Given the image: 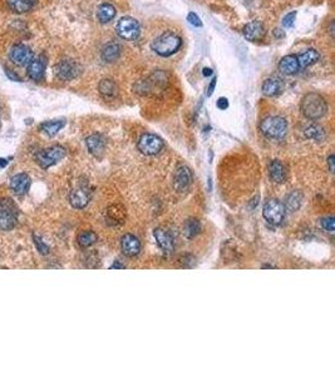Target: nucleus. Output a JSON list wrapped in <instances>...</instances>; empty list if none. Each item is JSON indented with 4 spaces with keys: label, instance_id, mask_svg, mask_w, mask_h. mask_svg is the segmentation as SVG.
<instances>
[{
    "label": "nucleus",
    "instance_id": "9",
    "mask_svg": "<svg viewBox=\"0 0 335 376\" xmlns=\"http://www.w3.org/2000/svg\"><path fill=\"white\" fill-rule=\"evenodd\" d=\"M66 148L61 146H54L51 147V148L40 150L37 154V157H35V159H37L38 165L41 168L46 170V168L52 167L56 163H58L59 160L63 159L66 157Z\"/></svg>",
    "mask_w": 335,
    "mask_h": 376
},
{
    "label": "nucleus",
    "instance_id": "4",
    "mask_svg": "<svg viewBox=\"0 0 335 376\" xmlns=\"http://www.w3.org/2000/svg\"><path fill=\"white\" fill-rule=\"evenodd\" d=\"M260 131L270 139H282L286 136L288 122L280 116H270L261 121Z\"/></svg>",
    "mask_w": 335,
    "mask_h": 376
},
{
    "label": "nucleus",
    "instance_id": "26",
    "mask_svg": "<svg viewBox=\"0 0 335 376\" xmlns=\"http://www.w3.org/2000/svg\"><path fill=\"white\" fill-rule=\"evenodd\" d=\"M117 14V10L113 5L110 3H105V4L100 5L97 10V18L102 24H107L111 20L114 19Z\"/></svg>",
    "mask_w": 335,
    "mask_h": 376
},
{
    "label": "nucleus",
    "instance_id": "22",
    "mask_svg": "<svg viewBox=\"0 0 335 376\" xmlns=\"http://www.w3.org/2000/svg\"><path fill=\"white\" fill-rule=\"evenodd\" d=\"M98 90H100L101 95L106 99H114L118 95V85L114 80L112 79H102L98 84Z\"/></svg>",
    "mask_w": 335,
    "mask_h": 376
},
{
    "label": "nucleus",
    "instance_id": "8",
    "mask_svg": "<svg viewBox=\"0 0 335 376\" xmlns=\"http://www.w3.org/2000/svg\"><path fill=\"white\" fill-rule=\"evenodd\" d=\"M138 150L145 155H156L163 149L165 142L161 137L153 133H145L139 137L138 143H137Z\"/></svg>",
    "mask_w": 335,
    "mask_h": 376
},
{
    "label": "nucleus",
    "instance_id": "34",
    "mask_svg": "<svg viewBox=\"0 0 335 376\" xmlns=\"http://www.w3.org/2000/svg\"><path fill=\"white\" fill-rule=\"evenodd\" d=\"M33 240H34V243L35 246H37V250L39 251V253H41V255H48L49 251H51L49 246L37 235H33Z\"/></svg>",
    "mask_w": 335,
    "mask_h": 376
},
{
    "label": "nucleus",
    "instance_id": "36",
    "mask_svg": "<svg viewBox=\"0 0 335 376\" xmlns=\"http://www.w3.org/2000/svg\"><path fill=\"white\" fill-rule=\"evenodd\" d=\"M321 226H323V228L325 231H328V232H330V233H334L335 219L334 217H326V219H324L323 221H321Z\"/></svg>",
    "mask_w": 335,
    "mask_h": 376
},
{
    "label": "nucleus",
    "instance_id": "20",
    "mask_svg": "<svg viewBox=\"0 0 335 376\" xmlns=\"http://www.w3.org/2000/svg\"><path fill=\"white\" fill-rule=\"evenodd\" d=\"M153 236H155L156 242H157V245L160 246V248L163 251V252H167V253L172 252L173 238L171 237V235L167 232V231L162 230V228H156V230L153 231Z\"/></svg>",
    "mask_w": 335,
    "mask_h": 376
},
{
    "label": "nucleus",
    "instance_id": "32",
    "mask_svg": "<svg viewBox=\"0 0 335 376\" xmlns=\"http://www.w3.org/2000/svg\"><path fill=\"white\" fill-rule=\"evenodd\" d=\"M301 201H303V196L299 192H293V193H290L288 196L286 201H285V209H288L290 212L298 211L301 204Z\"/></svg>",
    "mask_w": 335,
    "mask_h": 376
},
{
    "label": "nucleus",
    "instance_id": "17",
    "mask_svg": "<svg viewBox=\"0 0 335 376\" xmlns=\"http://www.w3.org/2000/svg\"><path fill=\"white\" fill-rule=\"evenodd\" d=\"M265 35H266V30H265L264 24L259 20H253L244 28V37L249 41L262 40Z\"/></svg>",
    "mask_w": 335,
    "mask_h": 376
},
{
    "label": "nucleus",
    "instance_id": "40",
    "mask_svg": "<svg viewBox=\"0 0 335 376\" xmlns=\"http://www.w3.org/2000/svg\"><path fill=\"white\" fill-rule=\"evenodd\" d=\"M334 159H335L334 154L329 155V158H328V166H329V171H330L331 173H334Z\"/></svg>",
    "mask_w": 335,
    "mask_h": 376
},
{
    "label": "nucleus",
    "instance_id": "27",
    "mask_svg": "<svg viewBox=\"0 0 335 376\" xmlns=\"http://www.w3.org/2000/svg\"><path fill=\"white\" fill-rule=\"evenodd\" d=\"M107 217L114 224H123L126 220V208L122 204H111L107 208Z\"/></svg>",
    "mask_w": 335,
    "mask_h": 376
},
{
    "label": "nucleus",
    "instance_id": "3",
    "mask_svg": "<svg viewBox=\"0 0 335 376\" xmlns=\"http://www.w3.org/2000/svg\"><path fill=\"white\" fill-rule=\"evenodd\" d=\"M168 74L163 71H157L147 79L139 80L134 85V92L141 95H151L157 92H163L168 84Z\"/></svg>",
    "mask_w": 335,
    "mask_h": 376
},
{
    "label": "nucleus",
    "instance_id": "28",
    "mask_svg": "<svg viewBox=\"0 0 335 376\" xmlns=\"http://www.w3.org/2000/svg\"><path fill=\"white\" fill-rule=\"evenodd\" d=\"M64 126H66V121H49L41 123L40 129L48 137H54Z\"/></svg>",
    "mask_w": 335,
    "mask_h": 376
},
{
    "label": "nucleus",
    "instance_id": "24",
    "mask_svg": "<svg viewBox=\"0 0 335 376\" xmlns=\"http://www.w3.org/2000/svg\"><path fill=\"white\" fill-rule=\"evenodd\" d=\"M297 58L299 62V66H300V69H304L315 64L316 62L319 61V58H320V54H319V51L315 50V49H306L305 51H303V53L297 56Z\"/></svg>",
    "mask_w": 335,
    "mask_h": 376
},
{
    "label": "nucleus",
    "instance_id": "2",
    "mask_svg": "<svg viewBox=\"0 0 335 376\" xmlns=\"http://www.w3.org/2000/svg\"><path fill=\"white\" fill-rule=\"evenodd\" d=\"M181 46H182V38L173 32H165L151 44V49L162 58H168L176 54Z\"/></svg>",
    "mask_w": 335,
    "mask_h": 376
},
{
    "label": "nucleus",
    "instance_id": "35",
    "mask_svg": "<svg viewBox=\"0 0 335 376\" xmlns=\"http://www.w3.org/2000/svg\"><path fill=\"white\" fill-rule=\"evenodd\" d=\"M295 18H297V12H290L282 19V27L284 28H292L295 23Z\"/></svg>",
    "mask_w": 335,
    "mask_h": 376
},
{
    "label": "nucleus",
    "instance_id": "31",
    "mask_svg": "<svg viewBox=\"0 0 335 376\" xmlns=\"http://www.w3.org/2000/svg\"><path fill=\"white\" fill-rule=\"evenodd\" d=\"M97 240H98L97 235H95L93 231H83L82 233H79V236H78V238H77L78 245L83 248H87V247H90V246H93L95 242H97Z\"/></svg>",
    "mask_w": 335,
    "mask_h": 376
},
{
    "label": "nucleus",
    "instance_id": "14",
    "mask_svg": "<svg viewBox=\"0 0 335 376\" xmlns=\"http://www.w3.org/2000/svg\"><path fill=\"white\" fill-rule=\"evenodd\" d=\"M141 241L134 235L127 233L122 237L121 248L123 255H126L127 257H134V256L138 255L141 252Z\"/></svg>",
    "mask_w": 335,
    "mask_h": 376
},
{
    "label": "nucleus",
    "instance_id": "29",
    "mask_svg": "<svg viewBox=\"0 0 335 376\" xmlns=\"http://www.w3.org/2000/svg\"><path fill=\"white\" fill-rule=\"evenodd\" d=\"M304 134H305L306 138L316 142H321L325 138V131H324L323 127L318 126V124H311V126L306 127Z\"/></svg>",
    "mask_w": 335,
    "mask_h": 376
},
{
    "label": "nucleus",
    "instance_id": "44",
    "mask_svg": "<svg viewBox=\"0 0 335 376\" xmlns=\"http://www.w3.org/2000/svg\"><path fill=\"white\" fill-rule=\"evenodd\" d=\"M23 2H24L25 3V4H28V5H30V7H34V4H35V3H37V0H23Z\"/></svg>",
    "mask_w": 335,
    "mask_h": 376
},
{
    "label": "nucleus",
    "instance_id": "39",
    "mask_svg": "<svg viewBox=\"0 0 335 376\" xmlns=\"http://www.w3.org/2000/svg\"><path fill=\"white\" fill-rule=\"evenodd\" d=\"M216 82H217V80H216V78H212V79H211V82H210L209 89H207V95H209V97H210V95H211V94H212V93H214V90H215V87H216Z\"/></svg>",
    "mask_w": 335,
    "mask_h": 376
},
{
    "label": "nucleus",
    "instance_id": "23",
    "mask_svg": "<svg viewBox=\"0 0 335 376\" xmlns=\"http://www.w3.org/2000/svg\"><path fill=\"white\" fill-rule=\"evenodd\" d=\"M122 48L118 43H107L102 49V59L107 63H113V62L118 61L119 57H121Z\"/></svg>",
    "mask_w": 335,
    "mask_h": 376
},
{
    "label": "nucleus",
    "instance_id": "1",
    "mask_svg": "<svg viewBox=\"0 0 335 376\" xmlns=\"http://www.w3.org/2000/svg\"><path fill=\"white\" fill-rule=\"evenodd\" d=\"M301 112L310 121H319L328 112L326 100L318 93H308L301 99Z\"/></svg>",
    "mask_w": 335,
    "mask_h": 376
},
{
    "label": "nucleus",
    "instance_id": "21",
    "mask_svg": "<svg viewBox=\"0 0 335 376\" xmlns=\"http://www.w3.org/2000/svg\"><path fill=\"white\" fill-rule=\"evenodd\" d=\"M279 71L286 75L298 73L300 71V66H299L297 56L289 54V56H285L284 58H281V61L279 62Z\"/></svg>",
    "mask_w": 335,
    "mask_h": 376
},
{
    "label": "nucleus",
    "instance_id": "33",
    "mask_svg": "<svg viewBox=\"0 0 335 376\" xmlns=\"http://www.w3.org/2000/svg\"><path fill=\"white\" fill-rule=\"evenodd\" d=\"M8 4H9L10 9L14 10L15 13H19V14H23V13H27L32 9V7L28 4H25L23 0H8Z\"/></svg>",
    "mask_w": 335,
    "mask_h": 376
},
{
    "label": "nucleus",
    "instance_id": "11",
    "mask_svg": "<svg viewBox=\"0 0 335 376\" xmlns=\"http://www.w3.org/2000/svg\"><path fill=\"white\" fill-rule=\"evenodd\" d=\"M10 61L17 67H25L30 63L33 57L32 49L25 44H15L10 49Z\"/></svg>",
    "mask_w": 335,
    "mask_h": 376
},
{
    "label": "nucleus",
    "instance_id": "18",
    "mask_svg": "<svg viewBox=\"0 0 335 376\" xmlns=\"http://www.w3.org/2000/svg\"><path fill=\"white\" fill-rule=\"evenodd\" d=\"M30 183H32V180H30V177L27 173H19V175H15L14 177H12L9 186L15 194L23 196V194H25L29 191Z\"/></svg>",
    "mask_w": 335,
    "mask_h": 376
},
{
    "label": "nucleus",
    "instance_id": "30",
    "mask_svg": "<svg viewBox=\"0 0 335 376\" xmlns=\"http://www.w3.org/2000/svg\"><path fill=\"white\" fill-rule=\"evenodd\" d=\"M200 232H201V224H200L199 220H187L185 226H183V235L191 240V238L196 237Z\"/></svg>",
    "mask_w": 335,
    "mask_h": 376
},
{
    "label": "nucleus",
    "instance_id": "43",
    "mask_svg": "<svg viewBox=\"0 0 335 376\" xmlns=\"http://www.w3.org/2000/svg\"><path fill=\"white\" fill-rule=\"evenodd\" d=\"M202 74H204V77H211L214 74V71L211 68H204L202 69Z\"/></svg>",
    "mask_w": 335,
    "mask_h": 376
},
{
    "label": "nucleus",
    "instance_id": "12",
    "mask_svg": "<svg viewBox=\"0 0 335 376\" xmlns=\"http://www.w3.org/2000/svg\"><path fill=\"white\" fill-rule=\"evenodd\" d=\"M192 183V172L185 165L177 167L173 176V186L177 192H186Z\"/></svg>",
    "mask_w": 335,
    "mask_h": 376
},
{
    "label": "nucleus",
    "instance_id": "25",
    "mask_svg": "<svg viewBox=\"0 0 335 376\" xmlns=\"http://www.w3.org/2000/svg\"><path fill=\"white\" fill-rule=\"evenodd\" d=\"M262 93L266 97H275L279 94L282 89V83L277 78H269L262 84Z\"/></svg>",
    "mask_w": 335,
    "mask_h": 376
},
{
    "label": "nucleus",
    "instance_id": "15",
    "mask_svg": "<svg viewBox=\"0 0 335 376\" xmlns=\"http://www.w3.org/2000/svg\"><path fill=\"white\" fill-rule=\"evenodd\" d=\"M85 144H87V148L89 150L90 154L100 158L102 157V154L105 153L106 146H107V141H106L103 134L94 133L90 134V136L85 139Z\"/></svg>",
    "mask_w": 335,
    "mask_h": 376
},
{
    "label": "nucleus",
    "instance_id": "16",
    "mask_svg": "<svg viewBox=\"0 0 335 376\" xmlns=\"http://www.w3.org/2000/svg\"><path fill=\"white\" fill-rule=\"evenodd\" d=\"M90 194L88 188L85 186H78L77 188L72 189L71 194H69V202L74 208H84L88 203H89Z\"/></svg>",
    "mask_w": 335,
    "mask_h": 376
},
{
    "label": "nucleus",
    "instance_id": "37",
    "mask_svg": "<svg viewBox=\"0 0 335 376\" xmlns=\"http://www.w3.org/2000/svg\"><path fill=\"white\" fill-rule=\"evenodd\" d=\"M187 22H188L191 25H194L195 28L202 27L201 19H200V17L196 14V13H188V15H187Z\"/></svg>",
    "mask_w": 335,
    "mask_h": 376
},
{
    "label": "nucleus",
    "instance_id": "45",
    "mask_svg": "<svg viewBox=\"0 0 335 376\" xmlns=\"http://www.w3.org/2000/svg\"><path fill=\"white\" fill-rule=\"evenodd\" d=\"M8 165V160L4 159V158H0V167H5Z\"/></svg>",
    "mask_w": 335,
    "mask_h": 376
},
{
    "label": "nucleus",
    "instance_id": "13",
    "mask_svg": "<svg viewBox=\"0 0 335 376\" xmlns=\"http://www.w3.org/2000/svg\"><path fill=\"white\" fill-rule=\"evenodd\" d=\"M45 67H46V58L44 54L33 58L30 63L28 64V75L34 82H40L43 80L44 74H45Z\"/></svg>",
    "mask_w": 335,
    "mask_h": 376
},
{
    "label": "nucleus",
    "instance_id": "38",
    "mask_svg": "<svg viewBox=\"0 0 335 376\" xmlns=\"http://www.w3.org/2000/svg\"><path fill=\"white\" fill-rule=\"evenodd\" d=\"M216 105H217V108H219V110H221V111L227 110V108H228L227 98H223V97L219 98V99H217V102H216Z\"/></svg>",
    "mask_w": 335,
    "mask_h": 376
},
{
    "label": "nucleus",
    "instance_id": "5",
    "mask_svg": "<svg viewBox=\"0 0 335 376\" xmlns=\"http://www.w3.org/2000/svg\"><path fill=\"white\" fill-rule=\"evenodd\" d=\"M18 221V208L9 198H0V230L10 231Z\"/></svg>",
    "mask_w": 335,
    "mask_h": 376
},
{
    "label": "nucleus",
    "instance_id": "42",
    "mask_svg": "<svg viewBox=\"0 0 335 376\" xmlns=\"http://www.w3.org/2000/svg\"><path fill=\"white\" fill-rule=\"evenodd\" d=\"M110 268L111 270H113V268L114 270H123L124 268V264H121V263L118 262V261H114V262L111 264Z\"/></svg>",
    "mask_w": 335,
    "mask_h": 376
},
{
    "label": "nucleus",
    "instance_id": "41",
    "mask_svg": "<svg viewBox=\"0 0 335 376\" xmlns=\"http://www.w3.org/2000/svg\"><path fill=\"white\" fill-rule=\"evenodd\" d=\"M7 75H8V77H9V78H10V79L15 80V82H20V80H22V78H19V77H18V75H17V74H15V73H13V72H9V71H7Z\"/></svg>",
    "mask_w": 335,
    "mask_h": 376
},
{
    "label": "nucleus",
    "instance_id": "6",
    "mask_svg": "<svg viewBox=\"0 0 335 376\" xmlns=\"http://www.w3.org/2000/svg\"><path fill=\"white\" fill-rule=\"evenodd\" d=\"M116 32L124 40H136L141 34V25L134 18L123 17L117 23Z\"/></svg>",
    "mask_w": 335,
    "mask_h": 376
},
{
    "label": "nucleus",
    "instance_id": "46",
    "mask_svg": "<svg viewBox=\"0 0 335 376\" xmlns=\"http://www.w3.org/2000/svg\"><path fill=\"white\" fill-rule=\"evenodd\" d=\"M261 268H275V266H270V264H262Z\"/></svg>",
    "mask_w": 335,
    "mask_h": 376
},
{
    "label": "nucleus",
    "instance_id": "10",
    "mask_svg": "<svg viewBox=\"0 0 335 376\" xmlns=\"http://www.w3.org/2000/svg\"><path fill=\"white\" fill-rule=\"evenodd\" d=\"M80 72H82V68L73 59H63L54 68V73H56L57 78L63 80V82H69V80L75 79L80 74Z\"/></svg>",
    "mask_w": 335,
    "mask_h": 376
},
{
    "label": "nucleus",
    "instance_id": "7",
    "mask_svg": "<svg viewBox=\"0 0 335 376\" xmlns=\"http://www.w3.org/2000/svg\"><path fill=\"white\" fill-rule=\"evenodd\" d=\"M285 209L284 203L279 201V199H269V201L265 203L264 206V211H262V214H264L265 221L269 222L270 225L272 226H279L282 224L285 219Z\"/></svg>",
    "mask_w": 335,
    "mask_h": 376
},
{
    "label": "nucleus",
    "instance_id": "19",
    "mask_svg": "<svg viewBox=\"0 0 335 376\" xmlns=\"http://www.w3.org/2000/svg\"><path fill=\"white\" fill-rule=\"evenodd\" d=\"M269 175L272 182L275 183H284L286 182L288 172L285 166L280 160L274 159L269 165Z\"/></svg>",
    "mask_w": 335,
    "mask_h": 376
}]
</instances>
